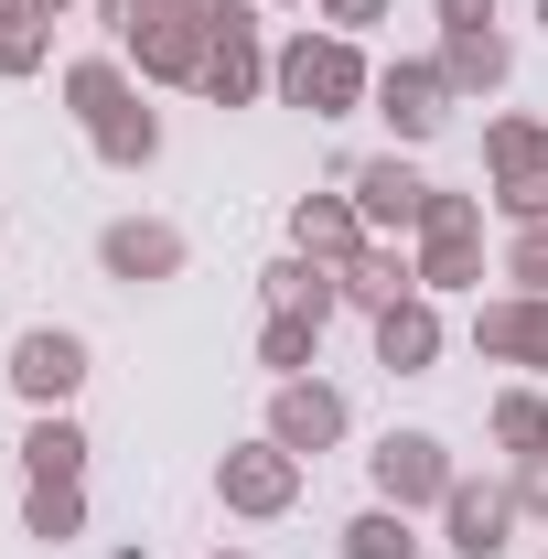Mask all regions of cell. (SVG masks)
<instances>
[{"label":"cell","instance_id":"obj_1","mask_svg":"<svg viewBox=\"0 0 548 559\" xmlns=\"http://www.w3.org/2000/svg\"><path fill=\"white\" fill-rule=\"evenodd\" d=\"M270 86H279V108H301V119H355V108L377 97L355 33H290L270 55Z\"/></svg>","mask_w":548,"mask_h":559},{"label":"cell","instance_id":"obj_2","mask_svg":"<svg viewBox=\"0 0 548 559\" xmlns=\"http://www.w3.org/2000/svg\"><path fill=\"white\" fill-rule=\"evenodd\" d=\"M409 259H419V290H484V205L430 183V215H419Z\"/></svg>","mask_w":548,"mask_h":559},{"label":"cell","instance_id":"obj_3","mask_svg":"<svg viewBox=\"0 0 548 559\" xmlns=\"http://www.w3.org/2000/svg\"><path fill=\"white\" fill-rule=\"evenodd\" d=\"M194 86H205L215 108H248V97L270 86V44H259V11H248V0H215L205 11V75H194Z\"/></svg>","mask_w":548,"mask_h":559},{"label":"cell","instance_id":"obj_4","mask_svg":"<svg viewBox=\"0 0 548 559\" xmlns=\"http://www.w3.org/2000/svg\"><path fill=\"white\" fill-rule=\"evenodd\" d=\"M366 474H377V506L419 516V506H441V495H452V474H463V463H452L430 430H388V441L366 452Z\"/></svg>","mask_w":548,"mask_h":559},{"label":"cell","instance_id":"obj_5","mask_svg":"<svg viewBox=\"0 0 548 559\" xmlns=\"http://www.w3.org/2000/svg\"><path fill=\"white\" fill-rule=\"evenodd\" d=\"M377 119H388L398 151H419L430 130H452V75H441V55H398V66L377 75Z\"/></svg>","mask_w":548,"mask_h":559},{"label":"cell","instance_id":"obj_6","mask_svg":"<svg viewBox=\"0 0 548 559\" xmlns=\"http://www.w3.org/2000/svg\"><path fill=\"white\" fill-rule=\"evenodd\" d=\"M215 495H226V516H290V495H301V452H279L270 430H259V441H237V452L215 463Z\"/></svg>","mask_w":548,"mask_h":559},{"label":"cell","instance_id":"obj_7","mask_svg":"<svg viewBox=\"0 0 548 559\" xmlns=\"http://www.w3.org/2000/svg\"><path fill=\"white\" fill-rule=\"evenodd\" d=\"M75 388H86V334L33 323V334L11 345V399H22V409H65Z\"/></svg>","mask_w":548,"mask_h":559},{"label":"cell","instance_id":"obj_8","mask_svg":"<svg viewBox=\"0 0 548 559\" xmlns=\"http://www.w3.org/2000/svg\"><path fill=\"white\" fill-rule=\"evenodd\" d=\"M344 194L366 205V226H377V237H419V215H430V183H419L409 151H377V162H355V173H344Z\"/></svg>","mask_w":548,"mask_h":559},{"label":"cell","instance_id":"obj_9","mask_svg":"<svg viewBox=\"0 0 548 559\" xmlns=\"http://www.w3.org/2000/svg\"><path fill=\"white\" fill-rule=\"evenodd\" d=\"M97 270L119 280V290L183 280V226H162V215H119V226H97Z\"/></svg>","mask_w":548,"mask_h":559},{"label":"cell","instance_id":"obj_10","mask_svg":"<svg viewBox=\"0 0 548 559\" xmlns=\"http://www.w3.org/2000/svg\"><path fill=\"white\" fill-rule=\"evenodd\" d=\"M474 355L484 366H527V377H548V301L538 290H495L474 312Z\"/></svg>","mask_w":548,"mask_h":559},{"label":"cell","instance_id":"obj_11","mask_svg":"<svg viewBox=\"0 0 548 559\" xmlns=\"http://www.w3.org/2000/svg\"><path fill=\"white\" fill-rule=\"evenodd\" d=\"M441 538H452L463 559H505V538H516V485L452 474V495H441Z\"/></svg>","mask_w":548,"mask_h":559},{"label":"cell","instance_id":"obj_12","mask_svg":"<svg viewBox=\"0 0 548 559\" xmlns=\"http://www.w3.org/2000/svg\"><path fill=\"white\" fill-rule=\"evenodd\" d=\"M344 388H323V377H279V399H270V441L279 452H334L344 441Z\"/></svg>","mask_w":548,"mask_h":559},{"label":"cell","instance_id":"obj_13","mask_svg":"<svg viewBox=\"0 0 548 559\" xmlns=\"http://www.w3.org/2000/svg\"><path fill=\"white\" fill-rule=\"evenodd\" d=\"M366 237H377V226H366L355 194H301V205H290V248H301V259H323V270H344Z\"/></svg>","mask_w":548,"mask_h":559},{"label":"cell","instance_id":"obj_14","mask_svg":"<svg viewBox=\"0 0 548 559\" xmlns=\"http://www.w3.org/2000/svg\"><path fill=\"white\" fill-rule=\"evenodd\" d=\"M377 366H388V377H430V366H441V312H430V290H409V301L377 312Z\"/></svg>","mask_w":548,"mask_h":559},{"label":"cell","instance_id":"obj_15","mask_svg":"<svg viewBox=\"0 0 548 559\" xmlns=\"http://www.w3.org/2000/svg\"><path fill=\"white\" fill-rule=\"evenodd\" d=\"M86 140H97V162H108V173H151V162H162V119L140 108V86H119V97L86 119Z\"/></svg>","mask_w":548,"mask_h":559},{"label":"cell","instance_id":"obj_16","mask_svg":"<svg viewBox=\"0 0 548 559\" xmlns=\"http://www.w3.org/2000/svg\"><path fill=\"white\" fill-rule=\"evenodd\" d=\"M334 280H344V301H355V312H388V301H409V290H419V259L398 248V237H366Z\"/></svg>","mask_w":548,"mask_h":559},{"label":"cell","instance_id":"obj_17","mask_svg":"<svg viewBox=\"0 0 548 559\" xmlns=\"http://www.w3.org/2000/svg\"><path fill=\"white\" fill-rule=\"evenodd\" d=\"M22 474H33V485H86V430H75L65 409H33V430H22Z\"/></svg>","mask_w":548,"mask_h":559},{"label":"cell","instance_id":"obj_18","mask_svg":"<svg viewBox=\"0 0 548 559\" xmlns=\"http://www.w3.org/2000/svg\"><path fill=\"white\" fill-rule=\"evenodd\" d=\"M484 173H495V194H505V183H538L548 173V119H516V108L484 119Z\"/></svg>","mask_w":548,"mask_h":559},{"label":"cell","instance_id":"obj_19","mask_svg":"<svg viewBox=\"0 0 548 559\" xmlns=\"http://www.w3.org/2000/svg\"><path fill=\"white\" fill-rule=\"evenodd\" d=\"M505 66H516V55H505L495 22H484V33H441V75H452V97H495Z\"/></svg>","mask_w":548,"mask_h":559},{"label":"cell","instance_id":"obj_20","mask_svg":"<svg viewBox=\"0 0 548 559\" xmlns=\"http://www.w3.org/2000/svg\"><path fill=\"white\" fill-rule=\"evenodd\" d=\"M270 312H312V323H334V312H344V280L323 270V259H301V248H290V259L270 270Z\"/></svg>","mask_w":548,"mask_h":559},{"label":"cell","instance_id":"obj_21","mask_svg":"<svg viewBox=\"0 0 548 559\" xmlns=\"http://www.w3.org/2000/svg\"><path fill=\"white\" fill-rule=\"evenodd\" d=\"M484 430H495V452L538 463V452H548V399H538V388H495V419H484Z\"/></svg>","mask_w":548,"mask_h":559},{"label":"cell","instance_id":"obj_22","mask_svg":"<svg viewBox=\"0 0 548 559\" xmlns=\"http://www.w3.org/2000/svg\"><path fill=\"white\" fill-rule=\"evenodd\" d=\"M312 345H323L312 312H270V323H259V366H270V377H312Z\"/></svg>","mask_w":548,"mask_h":559},{"label":"cell","instance_id":"obj_23","mask_svg":"<svg viewBox=\"0 0 548 559\" xmlns=\"http://www.w3.org/2000/svg\"><path fill=\"white\" fill-rule=\"evenodd\" d=\"M344 559H419V527L398 506H366V516L344 527Z\"/></svg>","mask_w":548,"mask_h":559},{"label":"cell","instance_id":"obj_24","mask_svg":"<svg viewBox=\"0 0 548 559\" xmlns=\"http://www.w3.org/2000/svg\"><path fill=\"white\" fill-rule=\"evenodd\" d=\"M22 527L33 538H75L86 527V485H22Z\"/></svg>","mask_w":548,"mask_h":559},{"label":"cell","instance_id":"obj_25","mask_svg":"<svg viewBox=\"0 0 548 559\" xmlns=\"http://www.w3.org/2000/svg\"><path fill=\"white\" fill-rule=\"evenodd\" d=\"M44 55H55V22H44V11H22V22H0V75H33Z\"/></svg>","mask_w":548,"mask_h":559},{"label":"cell","instance_id":"obj_26","mask_svg":"<svg viewBox=\"0 0 548 559\" xmlns=\"http://www.w3.org/2000/svg\"><path fill=\"white\" fill-rule=\"evenodd\" d=\"M505 280L548 301V226H516V248H505Z\"/></svg>","mask_w":548,"mask_h":559},{"label":"cell","instance_id":"obj_27","mask_svg":"<svg viewBox=\"0 0 548 559\" xmlns=\"http://www.w3.org/2000/svg\"><path fill=\"white\" fill-rule=\"evenodd\" d=\"M312 22L323 33H366V22H388V0H312Z\"/></svg>","mask_w":548,"mask_h":559},{"label":"cell","instance_id":"obj_28","mask_svg":"<svg viewBox=\"0 0 548 559\" xmlns=\"http://www.w3.org/2000/svg\"><path fill=\"white\" fill-rule=\"evenodd\" d=\"M516 516H538V527H548V452H538V463H516Z\"/></svg>","mask_w":548,"mask_h":559},{"label":"cell","instance_id":"obj_29","mask_svg":"<svg viewBox=\"0 0 548 559\" xmlns=\"http://www.w3.org/2000/svg\"><path fill=\"white\" fill-rule=\"evenodd\" d=\"M430 11H441V33H484L495 22V0H430Z\"/></svg>","mask_w":548,"mask_h":559},{"label":"cell","instance_id":"obj_30","mask_svg":"<svg viewBox=\"0 0 548 559\" xmlns=\"http://www.w3.org/2000/svg\"><path fill=\"white\" fill-rule=\"evenodd\" d=\"M33 11H44V22H65V11H75V0H33Z\"/></svg>","mask_w":548,"mask_h":559},{"label":"cell","instance_id":"obj_31","mask_svg":"<svg viewBox=\"0 0 548 559\" xmlns=\"http://www.w3.org/2000/svg\"><path fill=\"white\" fill-rule=\"evenodd\" d=\"M22 11H33V0H0V22H22Z\"/></svg>","mask_w":548,"mask_h":559},{"label":"cell","instance_id":"obj_32","mask_svg":"<svg viewBox=\"0 0 548 559\" xmlns=\"http://www.w3.org/2000/svg\"><path fill=\"white\" fill-rule=\"evenodd\" d=\"M215 559H248V549H215Z\"/></svg>","mask_w":548,"mask_h":559},{"label":"cell","instance_id":"obj_33","mask_svg":"<svg viewBox=\"0 0 548 559\" xmlns=\"http://www.w3.org/2000/svg\"><path fill=\"white\" fill-rule=\"evenodd\" d=\"M538 22H548V0H538Z\"/></svg>","mask_w":548,"mask_h":559}]
</instances>
